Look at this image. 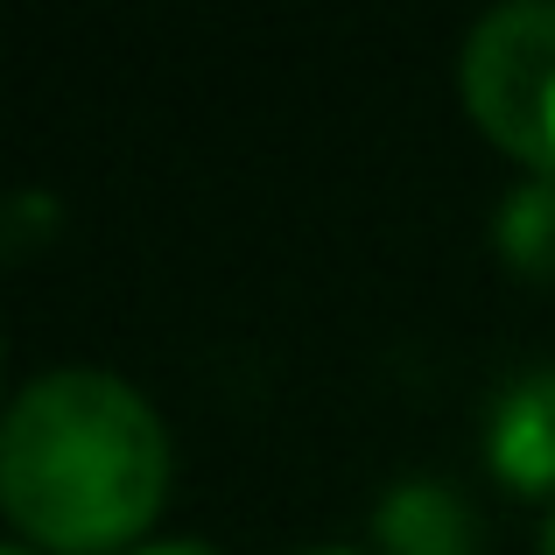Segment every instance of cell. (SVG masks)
Returning a JSON list of instances; mask_svg holds the SVG:
<instances>
[{
  "label": "cell",
  "mask_w": 555,
  "mask_h": 555,
  "mask_svg": "<svg viewBox=\"0 0 555 555\" xmlns=\"http://www.w3.org/2000/svg\"><path fill=\"white\" fill-rule=\"evenodd\" d=\"M492 254L534 288H555V177H528L492 211Z\"/></svg>",
  "instance_id": "obj_5"
},
{
  "label": "cell",
  "mask_w": 555,
  "mask_h": 555,
  "mask_svg": "<svg viewBox=\"0 0 555 555\" xmlns=\"http://www.w3.org/2000/svg\"><path fill=\"white\" fill-rule=\"evenodd\" d=\"M0 555H36V548H0Z\"/></svg>",
  "instance_id": "obj_9"
},
{
  "label": "cell",
  "mask_w": 555,
  "mask_h": 555,
  "mask_svg": "<svg viewBox=\"0 0 555 555\" xmlns=\"http://www.w3.org/2000/svg\"><path fill=\"white\" fill-rule=\"evenodd\" d=\"M542 555H555V506H548V520H542Z\"/></svg>",
  "instance_id": "obj_7"
},
{
  "label": "cell",
  "mask_w": 555,
  "mask_h": 555,
  "mask_svg": "<svg viewBox=\"0 0 555 555\" xmlns=\"http://www.w3.org/2000/svg\"><path fill=\"white\" fill-rule=\"evenodd\" d=\"M464 106L492 149L555 177V0H506L464 42Z\"/></svg>",
  "instance_id": "obj_2"
},
{
  "label": "cell",
  "mask_w": 555,
  "mask_h": 555,
  "mask_svg": "<svg viewBox=\"0 0 555 555\" xmlns=\"http://www.w3.org/2000/svg\"><path fill=\"white\" fill-rule=\"evenodd\" d=\"M302 555H352V548H302Z\"/></svg>",
  "instance_id": "obj_8"
},
{
  "label": "cell",
  "mask_w": 555,
  "mask_h": 555,
  "mask_svg": "<svg viewBox=\"0 0 555 555\" xmlns=\"http://www.w3.org/2000/svg\"><path fill=\"white\" fill-rule=\"evenodd\" d=\"M134 555H218V548H204V542H155V548H134Z\"/></svg>",
  "instance_id": "obj_6"
},
{
  "label": "cell",
  "mask_w": 555,
  "mask_h": 555,
  "mask_svg": "<svg viewBox=\"0 0 555 555\" xmlns=\"http://www.w3.org/2000/svg\"><path fill=\"white\" fill-rule=\"evenodd\" d=\"M486 464L514 492L555 500V366L520 373L486 415Z\"/></svg>",
  "instance_id": "obj_3"
},
{
  "label": "cell",
  "mask_w": 555,
  "mask_h": 555,
  "mask_svg": "<svg viewBox=\"0 0 555 555\" xmlns=\"http://www.w3.org/2000/svg\"><path fill=\"white\" fill-rule=\"evenodd\" d=\"M169 492V429L127 379L64 366L14 393L0 429V500L28 542L106 555L134 542Z\"/></svg>",
  "instance_id": "obj_1"
},
{
  "label": "cell",
  "mask_w": 555,
  "mask_h": 555,
  "mask_svg": "<svg viewBox=\"0 0 555 555\" xmlns=\"http://www.w3.org/2000/svg\"><path fill=\"white\" fill-rule=\"evenodd\" d=\"M373 542H379V555H486V528H478L472 500L457 486L408 478V486H393L379 500Z\"/></svg>",
  "instance_id": "obj_4"
}]
</instances>
